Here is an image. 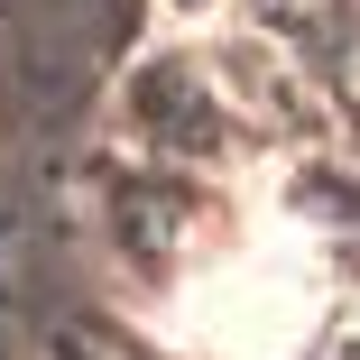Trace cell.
Masks as SVG:
<instances>
[{"instance_id": "6da1fadb", "label": "cell", "mask_w": 360, "mask_h": 360, "mask_svg": "<svg viewBox=\"0 0 360 360\" xmlns=\"http://www.w3.org/2000/svg\"><path fill=\"white\" fill-rule=\"evenodd\" d=\"M305 323H314V259L277 222L259 240H240L231 259H212L176 296V333L203 360H296Z\"/></svg>"}]
</instances>
